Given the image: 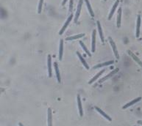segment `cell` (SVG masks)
<instances>
[{
  "label": "cell",
  "mask_w": 142,
  "mask_h": 126,
  "mask_svg": "<svg viewBox=\"0 0 142 126\" xmlns=\"http://www.w3.org/2000/svg\"><path fill=\"white\" fill-rule=\"evenodd\" d=\"M72 18H73V14H71V15H69V17L68 18V19L66 20V23L64 24L63 26L62 27V29H61V30H60V31L59 32V35H61L64 32V31L66 30V27L68 26V24L70 23V21H72Z\"/></svg>",
  "instance_id": "obj_1"
},
{
  "label": "cell",
  "mask_w": 142,
  "mask_h": 126,
  "mask_svg": "<svg viewBox=\"0 0 142 126\" xmlns=\"http://www.w3.org/2000/svg\"><path fill=\"white\" fill-rule=\"evenodd\" d=\"M83 0H80V1H79L78 5H77V13H76L75 18H74V22L75 23L77 22V20H78V18H79V16H80V11H81V8H82V5H83Z\"/></svg>",
  "instance_id": "obj_2"
},
{
  "label": "cell",
  "mask_w": 142,
  "mask_h": 126,
  "mask_svg": "<svg viewBox=\"0 0 142 126\" xmlns=\"http://www.w3.org/2000/svg\"><path fill=\"white\" fill-rule=\"evenodd\" d=\"M109 41H110V43L112 46V48H113V51H114V53L115 54V56L116 57V59H119V53H118V51L116 49V44L114 42V40H112V38L111 37H109Z\"/></svg>",
  "instance_id": "obj_3"
},
{
  "label": "cell",
  "mask_w": 142,
  "mask_h": 126,
  "mask_svg": "<svg viewBox=\"0 0 142 126\" xmlns=\"http://www.w3.org/2000/svg\"><path fill=\"white\" fill-rule=\"evenodd\" d=\"M118 71H119V68H116V69H115V70H114L113 71H111V72H110V73H109L108 75L105 76V77H103L102 79H100V80L99 81V82H98V83H99V84H101V83L104 82V81H105V80H107L108 79H109L110 77H111V76H112L113 75H114V74H115V73H116V72H117Z\"/></svg>",
  "instance_id": "obj_4"
},
{
  "label": "cell",
  "mask_w": 142,
  "mask_h": 126,
  "mask_svg": "<svg viewBox=\"0 0 142 126\" xmlns=\"http://www.w3.org/2000/svg\"><path fill=\"white\" fill-rule=\"evenodd\" d=\"M52 58L51 55H48V60H47V65H48V73H49V77H52Z\"/></svg>",
  "instance_id": "obj_5"
},
{
  "label": "cell",
  "mask_w": 142,
  "mask_h": 126,
  "mask_svg": "<svg viewBox=\"0 0 142 126\" xmlns=\"http://www.w3.org/2000/svg\"><path fill=\"white\" fill-rule=\"evenodd\" d=\"M77 104H78V109H79V113L80 117H83V111L82 108V103H81V100H80V95H77Z\"/></svg>",
  "instance_id": "obj_6"
},
{
  "label": "cell",
  "mask_w": 142,
  "mask_h": 126,
  "mask_svg": "<svg viewBox=\"0 0 142 126\" xmlns=\"http://www.w3.org/2000/svg\"><path fill=\"white\" fill-rule=\"evenodd\" d=\"M95 109H96V110L97 111V112H99V114H100L101 115H102V116H103V117H105V119H107V120H108V121H110V122L111 120H112V119H111V118H110V117H109V116H108V115L107 114H105V112H104V111H102V109H99V107H97V106H95Z\"/></svg>",
  "instance_id": "obj_7"
},
{
  "label": "cell",
  "mask_w": 142,
  "mask_h": 126,
  "mask_svg": "<svg viewBox=\"0 0 142 126\" xmlns=\"http://www.w3.org/2000/svg\"><path fill=\"white\" fill-rule=\"evenodd\" d=\"M141 97H139V98H137L134 99L133 101H132L129 102L128 103L125 104V105L123 106V107H122V109H127V108L130 107V106H131L132 105H133V104H135L136 103L138 102V101H141Z\"/></svg>",
  "instance_id": "obj_8"
},
{
  "label": "cell",
  "mask_w": 142,
  "mask_h": 126,
  "mask_svg": "<svg viewBox=\"0 0 142 126\" xmlns=\"http://www.w3.org/2000/svg\"><path fill=\"white\" fill-rule=\"evenodd\" d=\"M140 26H141V15H138L137 17V24H136V37H138L140 35Z\"/></svg>",
  "instance_id": "obj_9"
},
{
  "label": "cell",
  "mask_w": 142,
  "mask_h": 126,
  "mask_svg": "<svg viewBox=\"0 0 142 126\" xmlns=\"http://www.w3.org/2000/svg\"><path fill=\"white\" fill-rule=\"evenodd\" d=\"M119 0H116V2L114 3V6H113V7H112V9H111V11H110V15H109V16H108V19H109V20H110V19H111V18H112V16L114 15V12H115V10H116V7H117V6H118V5H119Z\"/></svg>",
  "instance_id": "obj_10"
},
{
  "label": "cell",
  "mask_w": 142,
  "mask_h": 126,
  "mask_svg": "<svg viewBox=\"0 0 142 126\" xmlns=\"http://www.w3.org/2000/svg\"><path fill=\"white\" fill-rule=\"evenodd\" d=\"M48 126H52V109H48Z\"/></svg>",
  "instance_id": "obj_11"
},
{
  "label": "cell",
  "mask_w": 142,
  "mask_h": 126,
  "mask_svg": "<svg viewBox=\"0 0 142 126\" xmlns=\"http://www.w3.org/2000/svg\"><path fill=\"white\" fill-rule=\"evenodd\" d=\"M63 40L61 39L60 40V48H59V60H61L63 57Z\"/></svg>",
  "instance_id": "obj_12"
},
{
  "label": "cell",
  "mask_w": 142,
  "mask_h": 126,
  "mask_svg": "<svg viewBox=\"0 0 142 126\" xmlns=\"http://www.w3.org/2000/svg\"><path fill=\"white\" fill-rule=\"evenodd\" d=\"M114 63V60H111V61H108V62H104V63H101V64H99L96 66L94 67V69H96V68H99V67H104V66H107V65H112Z\"/></svg>",
  "instance_id": "obj_13"
},
{
  "label": "cell",
  "mask_w": 142,
  "mask_h": 126,
  "mask_svg": "<svg viewBox=\"0 0 142 126\" xmlns=\"http://www.w3.org/2000/svg\"><path fill=\"white\" fill-rule=\"evenodd\" d=\"M97 27H98V31H99V36H100V39H101V40H102V43H104V36H103V34H102V27H101L99 21H97Z\"/></svg>",
  "instance_id": "obj_14"
},
{
  "label": "cell",
  "mask_w": 142,
  "mask_h": 126,
  "mask_svg": "<svg viewBox=\"0 0 142 126\" xmlns=\"http://www.w3.org/2000/svg\"><path fill=\"white\" fill-rule=\"evenodd\" d=\"M95 45H96V30L93 31L92 33V52H95Z\"/></svg>",
  "instance_id": "obj_15"
},
{
  "label": "cell",
  "mask_w": 142,
  "mask_h": 126,
  "mask_svg": "<svg viewBox=\"0 0 142 126\" xmlns=\"http://www.w3.org/2000/svg\"><path fill=\"white\" fill-rule=\"evenodd\" d=\"M83 36H85V34H79V35H74V36H71V37H68L66 38V40H76V39H78V38H80V37H83Z\"/></svg>",
  "instance_id": "obj_16"
},
{
  "label": "cell",
  "mask_w": 142,
  "mask_h": 126,
  "mask_svg": "<svg viewBox=\"0 0 142 126\" xmlns=\"http://www.w3.org/2000/svg\"><path fill=\"white\" fill-rule=\"evenodd\" d=\"M77 56H78V57L80 58V61H81V62L83 63V65L85 66V67L87 69V70H88L89 69V67H88V64L86 63V62L85 61V60L83 58V56H81V54H80V52H78V51H77Z\"/></svg>",
  "instance_id": "obj_17"
},
{
  "label": "cell",
  "mask_w": 142,
  "mask_h": 126,
  "mask_svg": "<svg viewBox=\"0 0 142 126\" xmlns=\"http://www.w3.org/2000/svg\"><path fill=\"white\" fill-rule=\"evenodd\" d=\"M121 8L119 7L118 10V15H117V27L121 26Z\"/></svg>",
  "instance_id": "obj_18"
},
{
  "label": "cell",
  "mask_w": 142,
  "mask_h": 126,
  "mask_svg": "<svg viewBox=\"0 0 142 126\" xmlns=\"http://www.w3.org/2000/svg\"><path fill=\"white\" fill-rule=\"evenodd\" d=\"M54 67H55V70L56 72V76H57V79L59 83H60V72L58 70V66H57V62H54Z\"/></svg>",
  "instance_id": "obj_19"
},
{
  "label": "cell",
  "mask_w": 142,
  "mask_h": 126,
  "mask_svg": "<svg viewBox=\"0 0 142 126\" xmlns=\"http://www.w3.org/2000/svg\"><path fill=\"white\" fill-rule=\"evenodd\" d=\"M105 71V70H102V71H100L99 73H97V75H96V76H95L94 77V78H93L92 79H91V81H89L88 84H92V83H93L94 81H96V80H97V79L99 78V76H100L101 75H102V73H104Z\"/></svg>",
  "instance_id": "obj_20"
},
{
  "label": "cell",
  "mask_w": 142,
  "mask_h": 126,
  "mask_svg": "<svg viewBox=\"0 0 142 126\" xmlns=\"http://www.w3.org/2000/svg\"><path fill=\"white\" fill-rule=\"evenodd\" d=\"M85 3H86V5H87L88 9V11H89V13H90V15H91V16H92V17H94V12H93V10H92V9H91V5H90L89 1H88V0H85Z\"/></svg>",
  "instance_id": "obj_21"
},
{
  "label": "cell",
  "mask_w": 142,
  "mask_h": 126,
  "mask_svg": "<svg viewBox=\"0 0 142 126\" xmlns=\"http://www.w3.org/2000/svg\"><path fill=\"white\" fill-rule=\"evenodd\" d=\"M128 53H129V54L132 56V57H133V60L136 61V62H137V63H138L141 67H142V62L139 60V59H138V57H136L134 54H133V52H131L130 51H128Z\"/></svg>",
  "instance_id": "obj_22"
},
{
  "label": "cell",
  "mask_w": 142,
  "mask_h": 126,
  "mask_svg": "<svg viewBox=\"0 0 142 126\" xmlns=\"http://www.w3.org/2000/svg\"><path fill=\"white\" fill-rule=\"evenodd\" d=\"M79 42H80V45L82 46L83 49V50L85 51V53L87 54V55H88V56H91V54H90V52H89V51H88V50L87 49V48H86V46L85 45V44L83 43V41H81V40H80V41H79Z\"/></svg>",
  "instance_id": "obj_23"
},
{
  "label": "cell",
  "mask_w": 142,
  "mask_h": 126,
  "mask_svg": "<svg viewBox=\"0 0 142 126\" xmlns=\"http://www.w3.org/2000/svg\"><path fill=\"white\" fill-rule=\"evenodd\" d=\"M43 2H44V0H40L39 2V5H38V13H40L42 10V6H43Z\"/></svg>",
  "instance_id": "obj_24"
},
{
  "label": "cell",
  "mask_w": 142,
  "mask_h": 126,
  "mask_svg": "<svg viewBox=\"0 0 142 126\" xmlns=\"http://www.w3.org/2000/svg\"><path fill=\"white\" fill-rule=\"evenodd\" d=\"M73 9V0H70V4H69V12L71 13Z\"/></svg>",
  "instance_id": "obj_25"
},
{
  "label": "cell",
  "mask_w": 142,
  "mask_h": 126,
  "mask_svg": "<svg viewBox=\"0 0 142 126\" xmlns=\"http://www.w3.org/2000/svg\"><path fill=\"white\" fill-rule=\"evenodd\" d=\"M66 2H67V0H63V3H62V5L63 6V5H66Z\"/></svg>",
  "instance_id": "obj_26"
},
{
  "label": "cell",
  "mask_w": 142,
  "mask_h": 126,
  "mask_svg": "<svg viewBox=\"0 0 142 126\" xmlns=\"http://www.w3.org/2000/svg\"><path fill=\"white\" fill-rule=\"evenodd\" d=\"M138 123L139 125H142V121H141V120H138Z\"/></svg>",
  "instance_id": "obj_27"
},
{
  "label": "cell",
  "mask_w": 142,
  "mask_h": 126,
  "mask_svg": "<svg viewBox=\"0 0 142 126\" xmlns=\"http://www.w3.org/2000/svg\"><path fill=\"white\" fill-rule=\"evenodd\" d=\"M18 125H19V126H24V125H22V123H21V122H19Z\"/></svg>",
  "instance_id": "obj_28"
},
{
  "label": "cell",
  "mask_w": 142,
  "mask_h": 126,
  "mask_svg": "<svg viewBox=\"0 0 142 126\" xmlns=\"http://www.w3.org/2000/svg\"><path fill=\"white\" fill-rule=\"evenodd\" d=\"M105 1H106V0H105Z\"/></svg>",
  "instance_id": "obj_29"
}]
</instances>
